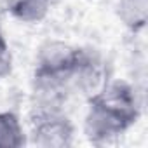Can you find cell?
Segmentation results:
<instances>
[{"instance_id": "7", "label": "cell", "mask_w": 148, "mask_h": 148, "mask_svg": "<svg viewBox=\"0 0 148 148\" xmlns=\"http://www.w3.org/2000/svg\"><path fill=\"white\" fill-rule=\"evenodd\" d=\"M117 18L131 33H141L148 23V0H117Z\"/></svg>"}, {"instance_id": "5", "label": "cell", "mask_w": 148, "mask_h": 148, "mask_svg": "<svg viewBox=\"0 0 148 148\" xmlns=\"http://www.w3.org/2000/svg\"><path fill=\"white\" fill-rule=\"evenodd\" d=\"M80 47L71 45L64 40H45L35 58V70L37 73L45 75H56V77H66L71 66L75 64L79 58Z\"/></svg>"}, {"instance_id": "9", "label": "cell", "mask_w": 148, "mask_h": 148, "mask_svg": "<svg viewBox=\"0 0 148 148\" xmlns=\"http://www.w3.org/2000/svg\"><path fill=\"white\" fill-rule=\"evenodd\" d=\"M12 52H11V45L4 35V32L0 30V79L7 77L12 71Z\"/></svg>"}, {"instance_id": "3", "label": "cell", "mask_w": 148, "mask_h": 148, "mask_svg": "<svg viewBox=\"0 0 148 148\" xmlns=\"http://www.w3.org/2000/svg\"><path fill=\"white\" fill-rule=\"evenodd\" d=\"M87 112L84 117V134L92 145H106L125 134L132 124L108 108L96 98L87 99Z\"/></svg>"}, {"instance_id": "2", "label": "cell", "mask_w": 148, "mask_h": 148, "mask_svg": "<svg viewBox=\"0 0 148 148\" xmlns=\"http://www.w3.org/2000/svg\"><path fill=\"white\" fill-rule=\"evenodd\" d=\"M71 94L84 96L86 99L98 94L108 82V66L103 56L94 49H82L75 64L66 75Z\"/></svg>"}, {"instance_id": "10", "label": "cell", "mask_w": 148, "mask_h": 148, "mask_svg": "<svg viewBox=\"0 0 148 148\" xmlns=\"http://www.w3.org/2000/svg\"><path fill=\"white\" fill-rule=\"evenodd\" d=\"M0 30H2V14H0Z\"/></svg>"}, {"instance_id": "6", "label": "cell", "mask_w": 148, "mask_h": 148, "mask_svg": "<svg viewBox=\"0 0 148 148\" xmlns=\"http://www.w3.org/2000/svg\"><path fill=\"white\" fill-rule=\"evenodd\" d=\"M52 0H4L5 11L18 21L35 25L47 18Z\"/></svg>"}, {"instance_id": "1", "label": "cell", "mask_w": 148, "mask_h": 148, "mask_svg": "<svg viewBox=\"0 0 148 148\" xmlns=\"http://www.w3.org/2000/svg\"><path fill=\"white\" fill-rule=\"evenodd\" d=\"M30 143L40 148H68L75 143V125L64 110L32 112Z\"/></svg>"}, {"instance_id": "8", "label": "cell", "mask_w": 148, "mask_h": 148, "mask_svg": "<svg viewBox=\"0 0 148 148\" xmlns=\"http://www.w3.org/2000/svg\"><path fill=\"white\" fill-rule=\"evenodd\" d=\"M28 143V134L19 115L12 110L0 112V148H21Z\"/></svg>"}, {"instance_id": "4", "label": "cell", "mask_w": 148, "mask_h": 148, "mask_svg": "<svg viewBox=\"0 0 148 148\" xmlns=\"http://www.w3.org/2000/svg\"><path fill=\"white\" fill-rule=\"evenodd\" d=\"M71 91L68 87L66 77L45 75L33 71L32 77V112H52L64 110L63 106L70 99Z\"/></svg>"}]
</instances>
